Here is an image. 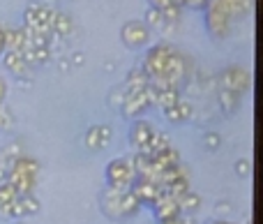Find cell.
<instances>
[{
    "label": "cell",
    "instance_id": "5",
    "mask_svg": "<svg viewBox=\"0 0 263 224\" xmlns=\"http://www.w3.org/2000/svg\"><path fill=\"white\" fill-rule=\"evenodd\" d=\"M5 49H7V46H5V30L0 28V53H3Z\"/></svg>",
    "mask_w": 263,
    "mask_h": 224
},
{
    "label": "cell",
    "instance_id": "4",
    "mask_svg": "<svg viewBox=\"0 0 263 224\" xmlns=\"http://www.w3.org/2000/svg\"><path fill=\"white\" fill-rule=\"evenodd\" d=\"M109 178L116 188H123V185H127L132 180V169L125 164V162H114L109 169Z\"/></svg>",
    "mask_w": 263,
    "mask_h": 224
},
{
    "label": "cell",
    "instance_id": "3",
    "mask_svg": "<svg viewBox=\"0 0 263 224\" xmlns=\"http://www.w3.org/2000/svg\"><path fill=\"white\" fill-rule=\"evenodd\" d=\"M123 40L127 42L129 46L143 44V42L148 40V26H145V23H141V21H129V23H125V28H123Z\"/></svg>",
    "mask_w": 263,
    "mask_h": 224
},
{
    "label": "cell",
    "instance_id": "7",
    "mask_svg": "<svg viewBox=\"0 0 263 224\" xmlns=\"http://www.w3.org/2000/svg\"><path fill=\"white\" fill-rule=\"evenodd\" d=\"M219 224H224V222H219Z\"/></svg>",
    "mask_w": 263,
    "mask_h": 224
},
{
    "label": "cell",
    "instance_id": "1",
    "mask_svg": "<svg viewBox=\"0 0 263 224\" xmlns=\"http://www.w3.org/2000/svg\"><path fill=\"white\" fill-rule=\"evenodd\" d=\"M145 69H148L150 79H155L162 86H168L171 79H178L182 74V60L171 46L162 44V46H155L148 53Z\"/></svg>",
    "mask_w": 263,
    "mask_h": 224
},
{
    "label": "cell",
    "instance_id": "6",
    "mask_svg": "<svg viewBox=\"0 0 263 224\" xmlns=\"http://www.w3.org/2000/svg\"><path fill=\"white\" fill-rule=\"evenodd\" d=\"M5 92H7V86H5V81H3V79H0V100H3V97H5Z\"/></svg>",
    "mask_w": 263,
    "mask_h": 224
},
{
    "label": "cell",
    "instance_id": "2",
    "mask_svg": "<svg viewBox=\"0 0 263 224\" xmlns=\"http://www.w3.org/2000/svg\"><path fill=\"white\" fill-rule=\"evenodd\" d=\"M252 0H213V5H210V30L217 35L219 28L222 30H227L229 23L238 21V18H242L247 14V9H250Z\"/></svg>",
    "mask_w": 263,
    "mask_h": 224
}]
</instances>
